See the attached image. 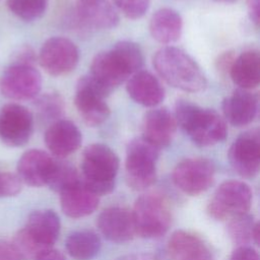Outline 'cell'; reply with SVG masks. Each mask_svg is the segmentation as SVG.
<instances>
[{"instance_id": "obj_37", "label": "cell", "mask_w": 260, "mask_h": 260, "mask_svg": "<svg viewBox=\"0 0 260 260\" xmlns=\"http://www.w3.org/2000/svg\"><path fill=\"white\" fill-rule=\"evenodd\" d=\"M247 10L251 21L258 26L260 19V0H247Z\"/></svg>"}, {"instance_id": "obj_33", "label": "cell", "mask_w": 260, "mask_h": 260, "mask_svg": "<svg viewBox=\"0 0 260 260\" xmlns=\"http://www.w3.org/2000/svg\"><path fill=\"white\" fill-rule=\"evenodd\" d=\"M21 183L17 175L9 172H0V197L18 194L21 190Z\"/></svg>"}, {"instance_id": "obj_18", "label": "cell", "mask_w": 260, "mask_h": 260, "mask_svg": "<svg viewBox=\"0 0 260 260\" xmlns=\"http://www.w3.org/2000/svg\"><path fill=\"white\" fill-rule=\"evenodd\" d=\"M55 159L41 149L25 151L17 162V176L21 182L32 187L47 185Z\"/></svg>"}, {"instance_id": "obj_6", "label": "cell", "mask_w": 260, "mask_h": 260, "mask_svg": "<svg viewBox=\"0 0 260 260\" xmlns=\"http://www.w3.org/2000/svg\"><path fill=\"white\" fill-rule=\"evenodd\" d=\"M159 148L144 137L132 139L126 150V179L135 190H144L151 186L156 178V161Z\"/></svg>"}, {"instance_id": "obj_28", "label": "cell", "mask_w": 260, "mask_h": 260, "mask_svg": "<svg viewBox=\"0 0 260 260\" xmlns=\"http://www.w3.org/2000/svg\"><path fill=\"white\" fill-rule=\"evenodd\" d=\"M81 181V175L77 170L67 161L60 158L55 159L53 170L47 185L54 191L60 193L66 188L73 186Z\"/></svg>"}, {"instance_id": "obj_38", "label": "cell", "mask_w": 260, "mask_h": 260, "mask_svg": "<svg viewBox=\"0 0 260 260\" xmlns=\"http://www.w3.org/2000/svg\"><path fill=\"white\" fill-rule=\"evenodd\" d=\"M117 260H159V259L151 253H132V254L124 255Z\"/></svg>"}, {"instance_id": "obj_36", "label": "cell", "mask_w": 260, "mask_h": 260, "mask_svg": "<svg viewBox=\"0 0 260 260\" xmlns=\"http://www.w3.org/2000/svg\"><path fill=\"white\" fill-rule=\"evenodd\" d=\"M0 260H22L12 243L0 241Z\"/></svg>"}, {"instance_id": "obj_1", "label": "cell", "mask_w": 260, "mask_h": 260, "mask_svg": "<svg viewBox=\"0 0 260 260\" xmlns=\"http://www.w3.org/2000/svg\"><path fill=\"white\" fill-rule=\"evenodd\" d=\"M174 116L177 125L198 146H211L226 137V123L214 110L203 109L189 101L179 100Z\"/></svg>"}, {"instance_id": "obj_3", "label": "cell", "mask_w": 260, "mask_h": 260, "mask_svg": "<svg viewBox=\"0 0 260 260\" xmlns=\"http://www.w3.org/2000/svg\"><path fill=\"white\" fill-rule=\"evenodd\" d=\"M60 234V219L50 209L32 211L23 229L17 232L12 245L22 260H35L52 249Z\"/></svg>"}, {"instance_id": "obj_20", "label": "cell", "mask_w": 260, "mask_h": 260, "mask_svg": "<svg viewBox=\"0 0 260 260\" xmlns=\"http://www.w3.org/2000/svg\"><path fill=\"white\" fill-rule=\"evenodd\" d=\"M222 113L228 122L236 127L249 125L257 116L258 95L238 88L222 101Z\"/></svg>"}, {"instance_id": "obj_24", "label": "cell", "mask_w": 260, "mask_h": 260, "mask_svg": "<svg viewBox=\"0 0 260 260\" xmlns=\"http://www.w3.org/2000/svg\"><path fill=\"white\" fill-rule=\"evenodd\" d=\"M230 75L242 89H252L260 82V56L257 50H248L234 59Z\"/></svg>"}, {"instance_id": "obj_21", "label": "cell", "mask_w": 260, "mask_h": 260, "mask_svg": "<svg viewBox=\"0 0 260 260\" xmlns=\"http://www.w3.org/2000/svg\"><path fill=\"white\" fill-rule=\"evenodd\" d=\"M171 260H212L207 245L198 236L187 231H176L167 245Z\"/></svg>"}, {"instance_id": "obj_27", "label": "cell", "mask_w": 260, "mask_h": 260, "mask_svg": "<svg viewBox=\"0 0 260 260\" xmlns=\"http://www.w3.org/2000/svg\"><path fill=\"white\" fill-rule=\"evenodd\" d=\"M228 234L231 240L239 246H247L250 242L258 244L259 224L249 213L229 219Z\"/></svg>"}, {"instance_id": "obj_31", "label": "cell", "mask_w": 260, "mask_h": 260, "mask_svg": "<svg viewBox=\"0 0 260 260\" xmlns=\"http://www.w3.org/2000/svg\"><path fill=\"white\" fill-rule=\"evenodd\" d=\"M112 49L122 58L132 74L142 68L144 57L138 44L131 41H120Z\"/></svg>"}, {"instance_id": "obj_35", "label": "cell", "mask_w": 260, "mask_h": 260, "mask_svg": "<svg viewBox=\"0 0 260 260\" xmlns=\"http://www.w3.org/2000/svg\"><path fill=\"white\" fill-rule=\"evenodd\" d=\"M36 60H37V56L35 54V51L29 46H24L18 50L13 62L34 65Z\"/></svg>"}, {"instance_id": "obj_32", "label": "cell", "mask_w": 260, "mask_h": 260, "mask_svg": "<svg viewBox=\"0 0 260 260\" xmlns=\"http://www.w3.org/2000/svg\"><path fill=\"white\" fill-rule=\"evenodd\" d=\"M127 18L138 19L142 17L149 8L150 0H112Z\"/></svg>"}, {"instance_id": "obj_9", "label": "cell", "mask_w": 260, "mask_h": 260, "mask_svg": "<svg viewBox=\"0 0 260 260\" xmlns=\"http://www.w3.org/2000/svg\"><path fill=\"white\" fill-rule=\"evenodd\" d=\"M42 88V76L35 65L12 62L0 75V93L12 101L35 100Z\"/></svg>"}, {"instance_id": "obj_2", "label": "cell", "mask_w": 260, "mask_h": 260, "mask_svg": "<svg viewBox=\"0 0 260 260\" xmlns=\"http://www.w3.org/2000/svg\"><path fill=\"white\" fill-rule=\"evenodd\" d=\"M153 67L157 74L175 88L198 92L206 85V77L198 64L185 51L176 47H164L153 56Z\"/></svg>"}, {"instance_id": "obj_12", "label": "cell", "mask_w": 260, "mask_h": 260, "mask_svg": "<svg viewBox=\"0 0 260 260\" xmlns=\"http://www.w3.org/2000/svg\"><path fill=\"white\" fill-rule=\"evenodd\" d=\"M38 60L47 73L54 76L64 75L76 67L79 51L71 40L64 37H52L43 44Z\"/></svg>"}, {"instance_id": "obj_25", "label": "cell", "mask_w": 260, "mask_h": 260, "mask_svg": "<svg viewBox=\"0 0 260 260\" xmlns=\"http://www.w3.org/2000/svg\"><path fill=\"white\" fill-rule=\"evenodd\" d=\"M183 28V20L178 11L172 8H160L156 10L149 21L151 37L160 44H172L177 42Z\"/></svg>"}, {"instance_id": "obj_8", "label": "cell", "mask_w": 260, "mask_h": 260, "mask_svg": "<svg viewBox=\"0 0 260 260\" xmlns=\"http://www.w3.org/2000/svg\"><path fill=\"white\" fill-rule=\"evenodd\" d=\"M111 92L89 74L79 78L76 84L74 104L87 126H100L109 118L110 108L106 99Z\"/></svg>"}, {"instance_id": "obj_14", "label": "cell", "mask_w": 260, "mask_h": 260, "mask_svg": "<svg viewBox=\"0 0 260 260\" xmlns=\"http://www.w3.org/2000/svg\"><path fill=\"white\" fill-rule=\"evenodd\" d=\"M88 74L112 91L128 80L132 73L122 58L111 49L101 52L93 57Z\"/></svg>"}, {"instance_id": "obj_16", "label": "cell", "mask_w": 260, "mask_h": 260, "mask_svg": "<svg viewBox=\"0 0 260 260\" xmlns=\"http://www.w3.org/2000/svg\"><path fill=\"white\" fill-rule=\"evenodd\" d=\"M102 235L114 243H125L135 235L131 210L125 207H109L104 209L96 220Z\"/></svg>"}, {"instance_id": "obj_23", "label": "cell", "mask_w": 260, "mask_h": 260, "mask_svg": "<svg viewBox=\"0 0 260 260\" xmlns=\"http://www.w3.org/2000/svg\"><path fill=\"white\" fill-rule=\"evenodd\" d=\"M59 194L62 211L72 218L89 215L99 205V196L84 185L82 179Z\"/></svg>"}, {"instance_id": "obj_17", "label": "cell", "mask_w": 260, "mask_h": 260, "mask_svg": "<svg viewBox=\"0 0 260 260\" xmlns=\"http://www.w3.org/2000/svg\"><path fill=\"white\" fill-rule=\"evenodd\" d=\"M177 126L175 116L169 109L154 108L143 117L142 137L160 149L171 144Z\"/></svg>"}, {"instance_id": "obj_13", "label": "cell", "mask_w": 260, "mask_h": 260, "mask_svg": "<svg viewBox=\"0 0 260 260\" xmlns=\"http://www.w3.org/2000/svg\"><path fill=\"white\" fill-rule=\"evenodd\" d=\"M229 161L243 178H253L260 167V137L258 129L242 133L233 142L228 153Z\"/></svg>"}, {"instance_id": "obj_5", "label": "cell", "mask_w": 260, "mask_h": 260, "mask_svg": "<svg viewBox=\"0 0 260 260\" xmlns=\"http://www.w3.org/2000/svg\"><path fill=\"white\" fill-rule=\"evenodd\" d=\"M135 234L145 239L165 235L172 222L170 207L162 196L146 193L137 198L131 211Z\"/></svg>"}, {"instance_id": "obj_7", "label": "cell", "mask_w": 260, "mask_h": 260, "mask_svg": "<svg viewBox=\"0 0 260 260\" xmlns=\"http://www.w3.org/2000/svg\"><path fill=\"white\" fill-rule=\"evenodd\" d=\"M252 198V190L246 183L229 180L217 187L208 203L207 211L215 219H231L248 213Z\"/></svg>"}, {"instance_id": "obj_29", "label": "cell", "mask_w": 260, "mask_h": 260, "mask_svg": "<svg viewBox=\"0 0 260 260\" xmlns=\"http://www.w3.org/2000/svg\"><path fill=\"white\" fill-rule=\"evenodd\" d=\"M7 7L18 18L34 21L46 12L48 0H7Z\"/></svg>"}, {"instance_id": "obj_30", "label": "cell", "mask_w": 260, "mask_h": 260, "mask_svg": "<svg viewBox=\"0 0 260 260\" xmlns=\"http://www.w3.org/2000/svg\"><path fill=\"white\" fill-rule=\"evenodd\" d=\"M35 107L41 119L55 122L63 114L64 103L57 92H46L36 98Z\"/></svg>"}, {"instance_id": "obj_11", "label": "cell", "mask_w": 260, "mask_h": 260, "mask_svg": "<svg viewBox=\"0 0 260 260\" xmlns=\"http://www.w3.org/2000/svg\"><path fill=\"white\" fill-rule=\"evenodd\" d=\"M34 131V116L24 106L6 104L0 111V140L12 147L28 142Z\"/></svg>"}, {"instance_id": "obj_19", "label": "cell", "mask_w": 260, "mask_h": 260, "mask_svg": "<svg viewBox=\"0 0 260 260\" xmlns=\"http://www.w3.org/2000/svg\"><path fill=\"white\" fill-rule=\"evenodd\" d=\"M75 12L79 22L91 28L111 29L120 20L116 8L109 0H77Z\"/></svg>"}, {"instance_id": "obj_34", "label": "cell", "mask_w": 260, "mask_h": 260, "mask_svg": "<svg viewBox=\"0 0 260 260\" xmlns=\"http://www.w3.org/2000/svg\"><path fill=\"white\" fill-rule=\"evenodd\" d=\"M230 260H259V255L249 246H239L232 253Z\"/></svg>"}, {"instance_id": "obj_26", "label": "cell", "mask_w": 260, "mask_h": 260, "mask_svg": "<svg viewBox=\"0 0 260 260\" xmlns=\"http://www.w3.org/2000/svg\"><path fill=\"white\" fill-rule=\"evenodd\" d=\"M66 250L75 260H90L101 249L99 236L89 230L75 231L66 239Z\"/></svg>"}, {"instance_id": "obj_4", "label": "cell", "mask_w": 260, "mask_h": 260, "mask_svg": "<svg viewBox=\"0 0 260 260\" xmlns=\"http://www.w3.org/2000/svg\"><path fill=\"white\" fill-rule=\"evenodd\" d=\"M120 160L116 152L103 143L87 145L82 153L81 179L98 196L109 194L115 187Z\"/></svg>"}, {"instance_id": "obj_15", "label": "cell", "mask_w": 260, "mask_h": 260, "mask_svg": "<svg viewBox=\"0 0 260 260\" xmlns=\"http://www.w3.org/2000/svg\"><path fill=\"white\" fill-rule=\"evenodd\" d=\"M44 140L47 148L53 155L63 158L79 148L82 135L73 122L59 119L47 128Z\"/></svg>"}, {"instance_id": "obj_39", "label": "cell", "mask_w": 260, "mask_h": 260, "mask_svg": "<svg viewBox=\"0 0 260 260\" xmlns=\"http://www.w3.org/2000/svg\"><path fill=\"white\" fill-rule=\"evenodd\" d=\"M35 260H66V258L60 251L50 249L44 252L43 254H41Z\"/></svg>"}, {"instance_id": "obj_40", "label": "cell", "mask_w": 260, "mask_h": 260, "mask_svg": "<svg viewBox=\"0 0 260 260\" xmlns=\"http://www.w3.org/2000/svg\"><path fill=\"white\" fill-rule=\"evenodd\" d=\"M214 1H217V2H222V3H233L237 0H214Z\"/></svg>"}, {"instance_id": "obj_22", "label": "cell", "mask_w": 260, "mask_h": 260, "mask_svg": "<svg viewBox=\"0 0 260 260\" xmlns=\"http://www.w3.org/2000/svg\"><path fill=\"white\" fill-rule=\"evenodd\" d=\"M129 96L144 107H156L165 99V89L159 80L150 72L139 70L127 80Z\"/></svg>"}, {"instance_id": "obj_10", "label": "cell", "mask_w": 260, "mask_h": 260, "mask_svg": "<svg viewBox=\"0 0 260 260\" xmlns=\"http://www.w3.org/2000/svg\"><path fill=\"white\" fill-rule=\"evenodd\" d=\"M215 168L207 158L191 157L181 160L172 173L175 186L183 193L194 196L206 191L213 183Z\"/></svg>"}]
</instances>
